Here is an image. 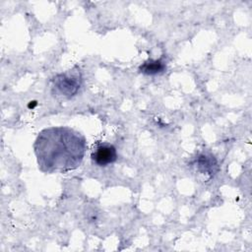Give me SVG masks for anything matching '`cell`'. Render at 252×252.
Returning a JSON list of instances; mask_svg holds the SVG:
<instances>
[{"label": "cell", "instance_id": "6da1fadb", "mask_svg": "<svg viewBox=\"0 0 252 252\" xmlns=\"http://www.w3.org/2000/svg\"><path fill=\"white\" fill-rule=\"evenodd\" d=\"M33 150L41 171L67 172L76 169L82 163L87 150V140L72 128L49 127L38 133Z\"/></svg>", "mask_w": 252, "mask_h": 252}, {"label": "cell", "instance_id": "7a4b0ae2", "mask_svg": "<svg viewBox=\"0 0 252 252\" xmlns=\"http://www.w3.org/2000/svg\"><path fill=\"white\" fill-rule=\"evenodd\" d=\"M51 82V90L54 95L62 98H70L78 93L82 86V72L78 66H74L63 73L54 76Z\"/></svg>", "mask_w": 252, "mask_h": 252}, {"label": "cell", "instance_id": "5b68a950", "mask_svg": "<svg viewBox=\"0 0 252 252\" xmlns=\"http://www.w3.org/2000/svg\"><path fill=\"white\" fill-rule=\"evenodd\" d=\"M165 69H166L165 62L162 61L161 59H156V60L148 59L139 67L140 73L145 75H150V76L160 74L164 72Z\"/></svg>", "mask_w": 252, "mask_h": 252}, {"label": "cell", "instance_id": "3957f363", "mask_svg": "<svg viewBox=\"0 0 252 252\" xmlns=\"http://www.w3.org/2000/svg\"><path fill=\"white\" fill-rule=\"evenodd\" d=\"M195 172L205 176V180L212 179L219 171V165L216 158L208 152L199 154L191 162Z\"/></svg>", "mask_w": 252, "mask_h": 252}, {"label": "cell", "instance_id": "277c9868", "mask_svg": "<svg viewBox=\"0 0 252 252\" xmlns=\"http://www.w3.org/2000/svg\"><path fill=\"white\" fill-rule=\"evenodd\" d=\"M91 158L93 163L98 166H106L111 164L117 159L116 148L110 143L98 142L93 147Z\"/></svg>", "mask_w": 252, "mask_h": 252}]
</instances>
